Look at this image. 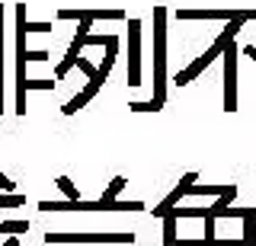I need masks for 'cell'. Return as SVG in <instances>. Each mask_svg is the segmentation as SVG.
Masks as SVG:
<instances>
[{
  "instance_id": "obj_15",
  "label": "cell",
  "mask_w": 256,
  "mask_h": 246,
  "mask_svg": "<svg viewBox=\"0 0 256 246\" xmlns=\"http://www.w3.org/2000/svg\"><path fill=\"white\" fill-rule=\"evenodd\" d=\"M29 230V221H4V224H0V234H26Z\"/></svg>"
},
{
  "instance_id": "obj_8",
  "label": "cell",
  "mask_w": 256,
  "mask_h": 246,
  "mask_svg": "<svg viewBox=\"0 0 256 246\" xmlns=\"http://www.w3.org/2000/svg\"><path fill=\"white\" fill-rule=\"evenodd\" d=\"M176 19H244V10H176Z\"/></svg>"
},
{
  "instance_id": "obj_12",
  "label": "cell",
  "mask_w": 256,
  "mask_h": 246,
  "mask_svg": "<svg viewBox=\"0 0 256 246\" xmlns=\"http://www.w3.org/2000/svg\"><path fill=\"white\" fill-rule=\"evenodd\" d=\"M237 186H192V192L189 195H224V192H234Z\"/></svg>"
},
{
  "instance_id": "obj_13",
  "label": "cell",
  "mask_w": 256,
  "mask_h": 246,
  "mask_svg": "<svg viewBox=\"0 0 256 246\" xmlns=\"http://www.w3.org/2000/svg\"><path fill=\"white\" fill-rule=\"evenodd\" d=\"M54 186H58V189H61V195H64V198H70V202H77V198H80L77 186H74V182H70L68 176H58V179H54Z\"/></svg>"
},
{
  "instance_id": "obj_17",
  "label": "cell",
  "mask_w": 256,
  "mask_h": 246,
  "mask_svg": "<svg viewBox=\"0 0 256 246\" xmlns=\"http://www.w3.org/2000/svg\"><path fill=\"white\" fill-rule=\"evenodd\" d=\"M128 109H132V112H160L164 102H157V99H150V102H128Z\"/></svg>"
},
{
  "instance_id": "obj_11",
  "label": "cell",
  "mask_w": 256,
  "mask_h": 246,
  "mask_svg": "<svg viewBox=\"0 0 256 246\" xmlns=\"http://www.w3.org/2000/svg\"><path fill=\"white\" fill-rule=\"evenodd\" d=\"M176 214H166L164 218V246H176Z\"/></svg>"
},
{
  "instance_id": "obj_7",
  "label": "cell",
  "mask_w": 256,
  "mask_h": 246,
  "mask_svg": "<svg viewBox=\"0 0 256 246\" xmlns=\"http://www.w3.org/2000/svg\"><path fill=\"white\" fill-rule=\"evenodd\" d=\"M196 182H198V176H196V173H186V176L180 179V186H176L173 192H170V195H166L164 202H160L157 208H154V218H160V221H164V214L170 211V208H176V205H180V198H182V195H189Z\"/></svg>"
},
{
  "instance_id": "obj_23",
  "label": "cell",
  "mask_w": 256,
  "mask_h": 246,
  "mask_svg": "<svg viewBox=\"0 0 256 246\" xmlns=\"http://www.w3.org/2000/svg\"><path fill=\"white\" fill-rule=\"evenodd\" d=\"M4 246H20V234H13V237H10V240H6Z\"/></svg>"
},
{
  "instance_id": "obj_2",
  "label": "cell",
  "mask_w": 256,
  "mask_h": 246,
  "mask_svg": "<svg viewBox=\"0 0 256 246\" xmlns=\"http://www.w3.org/2000/svg\"><path fill=\"white\" fill-rule=\"evenodd\" d=\"M154 99L166 102V6L154 10Z\"/></svg>"
},
{
  "instance_id": "obj_9",
  "label": "cell",
  "mask_w": 256,
  "mask_h": 246,
  "mask_svg": "<svg viewBox=\"0 0 256 246\" xmlns=\"http://www.w3.org/2000/svg\"><path fill=\"white\" fill-rule=\"evenodd\" d=\"M102 80H106V77H100V74H96V77H90V86H86V90H80L77 96H74V99L68 102V106L61 109V112H64V115H74V112H80V109H84L86 102H90V99L96 96V93H100V86H102Z\"/></svg>"
},
{
  "instance_id": "obj_1",
  "label": "cell",
  "mask_w": 256,
  "mask_h": 246,
  "mask_svg": "<svg viewBox=\"0 0 256 246\" xmlns=\"http://www.w3.org/2000/svg\"><path fill=\"white\" fill-rule=\"evenodd\" d=\"M244 22H246V19H230L228 26H224V32L218 35V42H214V45H212V48H208L205 54H198V58L192 61V64H189L186 70H180V74H176V86H186L189 80H196V77L202 74V70H205L208 64H212V61H218L221 54H224V48H228V45L234 42V35L240 32V26H244Z\"/></svg>"
},
{
  "instance_id": "obj_6",
  "label": "cell",
  "mask_w": 256,
  "mask_h": 246,
  "mask_svg": "<svg viewBox=\"0 0 256 246\" xmlns=\"http://www.w3.org/2000/svg\"><path fill=\"white\" fill-rule=\"evenodd\" d=\"M54 19L58 22H64V19H74V22H80V19H116V22H122V19H128L125 16V10H58L54 13Z\"/></svg>"
},
{
  "instance_id": "obj_14",
  "label": "cell",
  "mask_w": 256,
  "mask_h": 246,
  "mask_svg": "<svg viewBox=\"0 0 256 246\" xmlns=\"http://www.w3.org/2000/svg\"><path fill=\"white\" fill-rule=\"evenodd\" d=\"M125 186H128V179H125V176H116V179H112L109 186H106V192H102V198H106V202H116V198H118V192H122Z\"/></svg>"
},
{
  "instance_id": "obj_20",
  "label": "cell",
  "mask_w": 256,
  "mask_h": 246,
  "mask_svg": "<svg viewBox=\"0 0 256 246\" xmlns=\"http://www.w3.org/2000/svg\"><path fill=\"white\" fill-rule=\"evenodd\" d=\"M26 32H52V22H26Z\"/></svg>"
},
{
  "instance_id": "obj_16",
  "label": "cell",
  "mask_w": 256,
  "mask_h": 246,
  "mask_svg": "<svg viewBox=\"0 0 256 246\" xmlns=\"http://www.w3.org/2000/svg\"><path fill=\"white\" fill-rule=\"evenodd\" d=\"M20 205H26V195H20V192L0 195V208H20Z\"/></svg>"
},
{
  "instance_id": "obj_21",
  "label": "cell",
  "mask_w": 256,
  "mask_h": 246,
  "mask_svg": "<svg viewBox=\"0 0 256 246\" xmlns=\"http://www.w3.org/2000/svg\"><path fill=\"white\" fill-rule=\"evenodd\" d=\"M0 189H4V192H16V182H13L10 176H4V173H0Z\"/></svg>"
},
{
  "instance_id": "obj_18",
  "label": "cell",
  "mask_w": 256,
  "mask_h": 246,
  "mask_svg": "<svg viewBox=\"0 0 256 246\" xmlns=\"http://www.w3.org/2000/svg\"><path fill=\"white\" fill-rule=\"evenodd\" d=\"M32 61H48V51L45 48H36V51L26 48V64H32Z\"/></svg>"
},
{
  "instance_id": "obj_5",
  "label": "cell",
  "mask_w": 256,
  "mask_h": 246,
  "mask_svg": "<svg viewBox=\"0 0 256 246\" xmlns=\"http://www.w3.org/2000/svg\"><path fill=\"white\" fill-rule=\"evenodd\" d=\"M128 83H141V19H128Z\"/></svg>"
},
{
  "instance_id": "obj_3",
  "label": "cell",
  "mask_w": 256,
  "mask_h": 246,
  "mask_svg": "<svg viewBox=\"0 0 256 246\" xmlns=\"http://www.w3.org/2000/svg\"><path fill=\"white\" fill-rule=\"evenodd\" d=\"M45 243H134V234H54L48 230Z\"/></svg>"
},
{
  "instance_id": "obj_24",
  "label": "cell",
  "mask_w": 256,
  "mask_h": 246,
  "mask_svg": "<svg viewBox=\"0 0 256 246\" xmlns=\"http://www.w3.org/2000/svg\"><path fill=\"white\" fill-rule=\"evenodd\" d=\"M244 19H256V10H244Z\"/></svg>"
},
{
  "instance_id": "obj_4",
  "label": "cell",
  "mask_w": 256,
  "mask_h": 246,
  "mask_svg": "<svg viewBox=\"0 0 256 246\" xmlns=\"http://www.w3.org/2000/svg\"><path fill=\"white\" fill-rule=\"evenodd\" d=\"M221 58H224V109L234 112L237 109V45L230 42Z\"/></svg>"
},
{
  "instance_id": "obj_19",
  "label": "cell",
  "mask_w": 256,
  "mask_h": 246,
  "mask_svg": "<svg viewBox=\"0 0 256 246\" xmlns=\"http://www.w3.org/2000/svg\"><path fill=\"white\" fill-rule=\"evenodd\" d=\"M77 67L84 70L86 77H96V70H100V67H93V64H90V58H77Z\"/></svg>"
},
{
  "instance_id": "obj_10",
  "label": "cell",
  "mask_w": 256,
  "mask_h": 246,
  "mask_svg": "<svg viewBox=\"0 0 256 246\" xmlns=\"http://www.w3.org/2000/svg\"><path fill=\"white\" fill-rule=\"evenodd\" d=\"M244 246H256V208L244 214Z\"/></svg>"
},
{
  "instance_id": "obj_22",
  "label": "cell",
  "mask_w": 256,
  "mask_h": 246,
  "mask_svg": "<svg viewBox=\"0 0 256 246\" xmlns=\"http://www.w3.org/2000/svg\"><path fill=\"white\" fill-rule=\"evenodd\" d=\"M244 54H246V58H253V61H256V45H244Z\"/></svg>"
}]
</instances>
